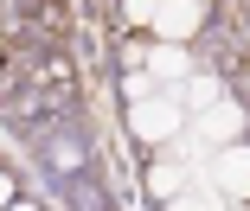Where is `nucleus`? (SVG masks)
I'll return each instance as SVG.
<instances>
[{"label":"nucleus","mask_w":250,"mask_h":211,"mask_svg":"<svg viewBox=\"0 0 250 211\" xmlns=\"http://www.w3.org/2000/svg\"><path fill=\"white\" fill-rule=\"evenodd\" d=\"M154 26H161V38H167V45L192 38V32H199V0H161V13H154Z\"/></svg>","instance_id":"2"},{"label":"nucleus","mask_w":250,"mask_h":211,"mask_svg":"<svg viewBox=\"0 0 250 211\" xmlns=\"http://www.w3.org/2000/svg\"><path fill=\"white\" fill-rule=\"evenodd\" d=\"M122 90H128V109H135V102H147V96H154V83H147V77H141V71H135V77H128V83H122Z\"/></svg>","instance_id":"9"},{"label":"nucleus","mask_w":250,"mask_h":211,"mask_svg":"<svg viewBox=\"0 0 250 211\" xmlns=\"http://www.w3.org/2000/svg\"><path fill=\"white\" fill-rule=\"evenodd\" d=\"M147 186H154L161 198H173V192L186 186V167H173V160H167V167H154V173H147Z\"/></svg>","instance_id":"7"},{"label":"nucleus","mask_w":250,"mask_h":211,"mask_svg":"<svg viewBox=\"0 0 250 211\" xmlns=\"http://www.w3.org/2000/svg\"><path fill=\"white\" fill-rule=\"evenodd\" d=\"M0 205H13V179L7 173H0Z\"/></svg>","instance_id":"12"},{"label":"nucleus","mask_w":250,"mask_h":211,"mask_svg":"<svg viewBox=\"0 0 250 211\" xmlns=\"http://www.w3.org/2000/svg\"><path fill=\"white\" fill-rule=\"evenodd\" d=\"M147 71H161V77H186V51H180V45H154V51H147Z\"/></svg>","instance_id":"5"},{"label":"nucleus","mask_w":250,"mask_h":211,"mask_svg":"<svg viewBox=\"0 0 250 211\" xmlns=\"http://www.w3.org/2000/svg\"><path fill=\"white\" fill-rule=\"evenodd\" d=\"M7 211H32V205H7Z\"/></svg>","instance_id":"13"},{"label":"nucleus","mask_w":250,"mask_h":211,"mask_svg":"<svg viewBox=\"0 0 250 211\" xmlns=\"http://www.w3.org/2000/svg\"><path fill=\"white\" fill-rule=\"evenodd\" d=\"M128 128H135V141H167V134L180 128L173 96H147V102H135V109H128Z\"/></svg>","instance_id":"1"},{"label":"nucleus","mask_w":250,"mask_h":211,"mask_svg":"<svg viewBox=\"0 0 250 211\" xmlns=\"http://www.w3.org/2000/svg\"><path fill=\"white\" fill-rule=\"evenodd\" d=\"M212 173H218V186L231 198H250V147H225L218 160H212Z\"/></svg>","instance_id":"3"},{"label":"nucleus","mask_w":250,"mask_h":211,"mask_svg":"<svg viewBox=\"0 0 250 211\" xmlns=\"http://www.w3.org/2000/svg\"><path fill=\"white\" fill-rule=\"evenodd\" d=\"M167 211H206V205H199V198H173Z\"/></svg>","instance_id":"11"},{"label":"nucleus","mask_w":250,"mask_h":211,"mask_svg":"<svg viewBox=\"0 0 250 211\" xmlns=\"http://www.w3.org/2000/svg\"><path fill=\"white\" fill-rule=\"evenodd\" d=\"M52 167H58V173H77V167H83V147H77V141H52Z\"/></svg>","instance_id":"8"},{"label":"nucleus","mask_w":250,"mask_h":211,"mask_svg":"<svg viewBox=\"0 0 250 211\" xmlns=\"http://www.w3.org/2000/svg\"><path fill=\"white\" fill-rule=\"evenodd\" d=\"M122 13H128V19H154V13H161V0H122Z\"/></svg>","instance_id":"10"},{"label":"nucleus","mask_w":250,"mask_h":211,"mask_svg":"<svg viewBox=\"0 0 250 211\" xmlns=\"http://www.w3.org/2000/svg\"><path fill=\"white\" fill-rule=\"evenodd\" d=\"M237 128H244V109H237V102H218V109L199 115V134H206V141H231Z\"/></svg>","instance_id":"4"},{"label":"nucleus","mask_w":250,"mask_h":211,"mask_svg":"<svg viewBox=\"0 0 250 211\" xmlns=\"http://www.w3.org/2000/svg\"><path fill=\"white\" fill-rule=\"evenodd\" d=\"M186 96L206 102V109H218V102H225V83H218V77H186Z\"/></svg>","instance_id":"6"}]
</instances>
